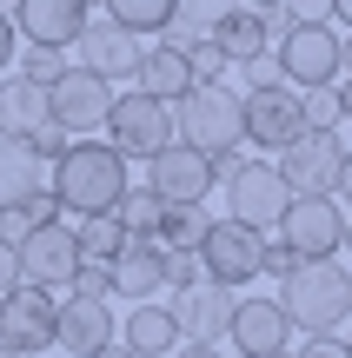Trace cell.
Masks as SVG:
<instances>
[{
    "label": "cell",
    "instance_id": "1",
    "mask_svg": "<svg viewBox=\"0 0 352 358\" xmlns=\"http://www.w3.org/2000/svg\"><path fill=\"white\" fill-rule=\"evenodd\" d=\"M173 133H180V146H193V153L213 159V173H233L239 166V146H246V100H239L226 80H213V87H193L180 106H173Z\"/></svg>",
    "mask_w": 352,
    "mask_h": 358
},
{
    "label": "cell",
    "instance_id": "2",
    "mask_svg": "<svg viewBox=\"0 0 352 358\" xmlns=\"http://www.w3.org/2000/svg\"><path fill=\"white\" fill-rule=\"evenodd\" d=\"M127 186H133V179H127V159H120L106 140H73L60 159H53V173H47V192L60 199V213H73V219L113 213V199Z\"/></svg>",
    "mask_w": 352,
    "mask_h": 358
},
{
    "label": "cell",
    "instance_id": "3",
    "mask_svg": "<svg viewBox=\"0 0 352 358\" xmlns=\"http://www.w3.org/2000/svg\"><path fill=\"white\" fill-rule=\"evenodd\" d=\"M279 312L306 338L339 332V325H352V272H339L332 259H306L300 272L279 279Z\"/></svg>",
    "mask_w": 352,
    "mask_h": 358
},
{
    "label": "cell",
    "instance_id": "4",
    "mask_svg": "<svg viewBox=\"0 0 352 358\" xmlns=\"http://www.w3.org/2000/svg\"><path fill=\"white\" fill-rule=\"evenodd\" d=\"M273 60H279V73H286V87H293V93L339 87V80H346L339 34H332L326 20H313V27H286V34L273 40Z\"/></svg>",
    "mask_w": 352,
    "mask_h": 358
},
{
    "label": "cell",
    "instance_id": "5",
    "mask_svg": "<svg viewBox=\"0 0 352 358\" xmlns=\"http://www.w3.org/2000/svg\"><path fill=\"white\" fill-rule=\"evenodd\" d=\"M180 140L173 133V106L153 100V93H113V113H106V146H113L120 159H153L167 153V146Z\"/></svg>",
    "mask_w": 352,
    "mask_h": 358
},
{
    "label": "cell",
    "instance_id": "6",
    "mask_svg": "<svg viewBox=\"0 0 352 358\" xmlns=\"http://www.w3.org/2000/svg\"><path fill=\"white\" fill-rule=\"evenodd\" d=\"M47 113H53V127H66V140H93L106 127V113H113V80L66 60V73L47 87Z\"/></svg>",
    "mask_w": 352,
    "mask_h": 358
},
{
    "label": "cell",
    "instance_id": "7",
    "mask_svg": "<svg viewBox=\"0 0 352 358\" xmlns=\"http://www.w3.org/2000/svg\"><path fill=\"white\" fill-rule=\"evenodd\" d=\"M286 206H293V186L279 179L273 159H239L226 173V219H239L253 232H273L286 219Z\"/></svg>",
    "mask_w": 352,
    "mask_h": 358
},
{
    "label": "cell",
    "instance_id": "8",
    "mask_svg": "<svg viewBox=\"0 0 352 358\" xmlns=\"http://www.w3.org/2000/svg\"><path fill=\"white\" fill-rule=\"evenodd\" d=\"M260 252H266V232L239 226V219H213L206 239H199V272L226 292H239V285L260 279Z\"/></svg>",
    "mask_w": 352,
    "mask_h": 358
},
{
    "label": "cell",
    "instance_id": "9",
    "mask_svg": "<svg viewBox=\"0 0 352 358\" xmlns=\"http://www.w3.org/2000/svg\"><path fill=\"white\" fill-rule=\"evenodd\" d=\"M273 166L293 186V199H332L339 192V166H346V140L339 133H300Z\"/></svg>",
    "mask_w": 352,
    "mask_h": 358
},
{
    "label": "cell",
    "instance_id": "10",
    "mask_svg": "<svg viewBox=\"0 0 352 358\" xmlns=\"http://www.w3.org/2000/svg\"><path fill=\"white\" fill-rule=\"evenodd\" d=\"M53 312H60V299L40 292V285H13V292H0V345H7L13 358L53 352Z\"/></svg>",
    "mask_w": 352,
    "mask_h": 358
},
{
    "label": "cell",
    "instance_id": "11",
    "mask_svg": "<svg viewBox=\"0 0 352 358\" xmlns=\"http://www.w3.org/2000/svg\"><path fill=\"white\" fill-rule=\"evenodd\" d=\"M13 252H20V285H40V292H66V279L80 272V239H73L66 219L34 226Z\"/></svg>",
    "mask_w": 352,
    "mask_h": 358
},
{
    "label": "cell",
    "instance_id": "12",
    "mask_svg": "<svg viewBox=\"0 0 352 358\" xmlns=\"http://www.w3.org/2000/svg\"><path fill=\"white\" fill-rule=\"evenodd\" d=\"M106 345H120V319H113V306H106V299H73V292H66L60 312H53V352H66V358H93V352H106Z\"/></svg>",
    "mask_w": 352,
    "mask_h": 358
},
{
    "label": "cell",
    "instance_id": "13",
    "mask_svg": "<svg viewBox=\"0 0 352 358\" xmlns=\"http://www.w3.org/2000/svg\"><path fill=\"white\" fill-rule=\"evenodd\" d=\"M279 239L300 259H339L346 252V213L339 199H293L286 219H279Z\"/></svg>",
    "mask_w": 352,
    "mask_h": 358
},
{
    "label": "cell",
    "instance_id": "14",
    "mask_svg": "<svg viewBox=\"0 0 352 358\" xmlns=\"http://www.w3.org/2000/svg\"><path fill=\"white\" fill-rule=\"evenodd\" d=\"M239 100H246V140L260 146V159H266V153L279 159V153H286V146L306 133V113H300V93H293V87L239 93Z\"/></svg>",
    "mask_w": 352,
    "mask_h": 358
},
{
    "label": "cell",
    "instance_id": "15",
    "mask_svg": "<svg viewBox=\"0 0 352 358\" xmlns=\"http://www.w3.org/2000/svg\"><path fill=\"white\" fill-rule=\"evenodd\" d=\"M213 179H220V173H213V159L193 153V146H180V140H173L167 153L146 159V186H153L167 206H199L213 192Z\"/></svg>",
    "mask_w": 352,
    "mask_h": 358
},
{
    "label": "cell",
    "instance_id": "16",
    "mask_svg": "<svg viewBox=\"0 0 352 358\" xmlns=\"http://www.w3.org/2000/svg\"><path fill=\"white\" fill-rule=\"evenodd\" d=\"M87 20L93 13L80 7V0H20L13 7V34L27 40V47H53V53H66L80 34H87Z\"/></svg>",
    "mask_w": 352,
    "mask_h": 358
},
{
    "label": "cell",
    "instance_id": "17",
    "mask_svg": "<svg viewBox=\"0 0 352 358\" xmlns=\"http://www.w3.org/2000/svg\"><path fill=\"white\" fill-rule=\"evenodd\" d=\"M106 272H113V299L146 306V299L167 292V245L160 239H127L113 259H106Z\"/></svg>",
    "mask_w": 352,
    "mask_h": 358
},
{
    "label": "cell",
    "instance_id": "18",
    "mask_svg": "<svg viewBox=\"0 0 352 358\" xmlns=\"http://www.w3.org/2000/svg\"><path fill=\"white\" fill-rule=\"evenodd\" d=\"M226 338H233L239 358H273V352L293 345V325H286V312H279V299H239Z\"/></svg>",
    "mask_w": 352,
    "mask_h": 358
},
{
    "label": "cell",
    "instance_id": "19",
    "mask_svg": "<svg viewBox=\"0 0 352 358\" xmlns=\"http://www.w3.org/2000/svg\"><path fill=\"white\" fill-rule=\"evenodd\" d=\"M233 306H239V292H226L213 279L186 285V292H167V312L180 319V338H220L233 325Z\"/></svg>",
    "mask_w": 352,
    "mask_h": 358
},
{
    "label": "cell",
    "instance_id": "20",
    "mask_svg": "<svg viewBox=\"0 0 352 358\" xmlns=\"http://www.w3.org/2000/svg\"><path fill=\"white\" fill-rule=\"evenodd\" d=\"M73 53H80V66H93L100 80H133V66H140V40H133L127 27H113L106 13L87 20V34L73 40Z\"/></svg>",
    "mask_w": 352,
    "mask_h": 358
},
{
    "label": "cell",
    "instance_id": "21",
    "mask_svg": "<svg viewBox=\"0 0 352 358\" xmlns=\"http://www.w3.org/2000/svg\"><path fill=\"white\" fill-rule=\"evenodd\" d=\"M206 40L220 47L226 66H246V60H260V53H273V34H266V13L260 7H226V13H213Z\"/></svg>",
    "mask_w": 352,
    "mask_h": 358
},
{
    "label": "cell",
    "instance_id": "22",
    "mask_svg": "<svg viewBox=\"0 0 352 358\" xmlns=\"http://www.w3.org/2000/svg\"><path fill=\"white\" fill-rule=\"evenodd\" d=\"M133 87H140V93H153V100H167V106H180L186 93L199 87V80H193V66H186V53H180V47H160V40H153V47H140Z\"/></svg>",
    "mask_w": 352,
    "mask_h": 358
},
{
    "label": "cell",
    "instance_id": "23",
    "mask_svg": "<svg viewBox=\"0 0 352 358\" xmlns=\"http://www.w3.org/2000/svg\"><path fill=\"white\" fill-rule=\"evenodd\" d=\"M120 345L133 358H173L180 352V319H173L160 299H146V306H133L127 319H120Z\"/></svg>",
    "mask_w": 352,
    "mask_h": 358
},
{
    "label": "cell",
    "instance_id": "24",
    "mask_svg": "<svg viewBox=\"0 0 352 358\" xmlns=\"http://www.w3.org/2000/svg\"><path fill=\"white\" fill-rule=\"evenodd\" d=\"M40 186H47V159H40L27 140L0 133V213H7V206H27Z\"/></svg>",
    "mask_w": 352,
    "mask_h": 358
},
{
    "label": "cell",
    "instance_id": "25",
    "mask_svg": "<svg viewBox=\"0 0 352 358\" xmlns=\"http://www.w3.org/2000/svg\"><path fill=\"white\" fill-rule=\"evenodd\" d=\"M47 87H34V80L7 73L0 80V133H13V140H34L40 127H47Z\"/></svg>",
    "mask_w": 352,
    "mask_h": 358
},
{
    "label": "cell",
    "instance_id": "26",
    "mask_svg": "<svg viewBox=\"0 0 352 358\" xmlns=\"http://www.w3.org/2000/svg\"><path fill=\"white\" fill-rule=\"evenodd\" d=\"M160 219H167V199H160L153 186H127V192L113 199V226L127 232V239H153Z\"/></svg>",
    "mask_w": 352,
    "mask_h": 358
},
{
    "label": "cell",
    "instance_id": "27",
    "mask_svg": "<svg viewBox=\"0 0 352 358\" xmlns=\"http://www.w3.org/2000/svg\"><path fill=\"white\" fill-rule=\"evenodd\" d=\"M100 13H106L113 27H127L133 40H140V34H153V40H160V27L180 13V0H106Z\"/></svg>",
    "mask_w": 352,
    "mask_h": 358
},
{
    "label": "cell",
    "instance_id": "28",
    "mask_svg": "<svg viewBox=\"0 0 352 358\" xmlns=\"http://www.w3.org/2000/svg\"><path fill=\"white\" fill-rule=\"evenodd\" d=\"M206 226H213V219L199 213V206H167V219H160V232H153V239L167 245V252H199Z\"/></svg>",
    "mask_w": 352,
    "mask_h": 358
},
{
    "label": "cell",
    "instance_id": "29",
    "mask_svg": "<svg viewBox=\"0 0 352 358\" xmlns=\"http://www.w3.org/2000/svg\"><path fill=\"white\" fill-rule=\"evenodd\" d=\"M73 239H80V259H93V266H106V259L127 245V232L113 226V213H100V219H80L73 226Z\"/></svg>",
    "mask_w": 352,
    "mask_h": 358
},
{
    "label": "cell",
    "instance_id": "30",
    "mask_svg": "<svg viewBox=\"0 0 352 358\" xmlns=\"http://www.w3.org/2000/svg\"><path fill=\"white\" fill-rule=\"evenodd\" d=\"M300 113H306V133H339V93L332 87L300 93Z\"/></svg>",
    "mask_w": 352,
    "mask_h": 358
},
{
    "label": "cell",
    "instance_id": "31",
    "mask_svg": "<svg viewBox=\"0 0 352 358\" xmlns=\"http://www.w3.org/2000/svg\"><path fill=\"white\" fill-rule=\"evenodd\" d=\"M13 60H20V80H34V87H53V80L66 73V60H60L53 47H20Z\"/></svg>",
    "mask_w": 352,
    "mask_h": 358
},
{
    "label": "cell",
    "instance_id": "32",
    "mask_svg": "<svg viewBox=\"0 0 352 358\" xmlns=\"http://www.w3.org/2000/svg\"><path fill=\"white\" fill-rule=\"evenodd\" d=\"M66 292H73V299H113V272L93 266V259H80V272L66 279Z\"/></svg>",
    "mask_w": 352,
    "mask_h": 358
},
{
    "label": "cell",
    "instance_id": "33",
    "mask_svg": "<svg viewBox=\"0 0 352 358\" xmlns=\"http://www.w3.org/2000/svg\"><path fill=\"white\" fill-rule=\"evenodd\" d=\"M193 40H206V20H193V13H186V7L173 13L167 27H160V47H180V53H186V47H193Z\"/></svg>",
    "mask_w": 352,
    "mask_h": 358
},
{
    "label": "cell",
    "instance_id": "34",
    "mask_svg": "<svg viewBox=\"0 0 352 358\" xmlns=\"http://www.w3.org/2000/svg\"><path fill=\"white\" fill-rule=\"evenodd\" d=\"M186 66H193L199 87H213V80L226 73V60H220V47H213V40H193V47H186Z\"/></svg>",
    "mask_w": 352,
    "mask_h": 358
},
{
    "label": "cell",
    "instance_id": "35",
    "mask_svg": "<svg viewBox=\"0 0 352 358\" xmlns=\"http://www.w3.org/2000/svg\"><path fill=\"white\" fill-rule=\"evenodd\" d=\"M206 272H199V252H167V292H186V285H199Z\"/></svg>",
    "mask_w": 352,
    "mask_h": 358
},
{
    "label": "cell",
    "instance_id": "36",
    "mask_svg": "<svg viewBox=\"0 0 352 358\" xmlns=\"http://www.w3.org/2000/svg\"><path fill=\"white\" fill-rule=\"evenodd\" d=\"M239 73H246V93L286 87V73H279V60H273V53H260V60H246V66H239Z\"/></svg>",
    "mask_w": 352,
    "mask_h": 358
},
{
    "label": "cell",
    "instance_id": "37",
    "mask_svg": "<svg viewBox=\"0 0 352 358\" xmlns=\"http://www.w3.org/2000/svg\"><path fill=\"white\" fill-rule=\"evenodd\" d=\"M300 266H306V259L293 252L286 239H266V252H260V272H273V279H286V272H300Z\"/></svg>",
    "mask_w": 352,
    "mask_h": 358
},
{
    "label": "cell",
    "instance_id": "38",
    "mask_svg": "<svg viewBox=\"0 0 352 358\" xmlns=\"http://www.w3.org/2000/svg\"><path fill=\"white\" fill-rule=\"evenodd\" d=\"M27 146H34V153L47 159V166H53V159H60V153H66V146H73V140H66V127H53V120H47V127H40V133H34V140H27Z\"/></svg>",
    "mask_w": 352,
    "mask_h": 358
},
{
    "label": "cell",
    "instance_id": "39",
    "mask_svg": "<svg viewBox=\"0 0 352 358\" xmlns=\"http://www.w3.org/2000/svg\"><path fill=\"white\" fill-rule=\"evenodd\" d=\"M293 27H313V20H332V0H279Z\"/></svg>",
    "mask_w": 352,
    "mask_h": 358
},
{
    "label": "cell",
    "instance_id": "40",
    "mask_svg": "<svg viewBox=\"0 0 352 358\" xmlns=\"http://www.w3.org/2000/svg\"><path fill=\"white\" fill-rule=\"evenodd\" d=\"M20 213H27V226H53V219H66V213H60V199H53V192H47V186H40V192H34V199H27V206H20Z\"/></svg>",
    "mask_w": 352,
    "mask_h": 358
},
{
    "label": "cell",
    "instance_id": "41",
    "mask_svg": "<svg viewBox=\"0 0 352 358\" xmlns=\"http://www.w3.org/2000/svg\"><path fill=\"white\" fill-rule=\"evenodd\" d=\"M293 358H352V352H346V338H339V332H319V338H306Z\"/></svg>",
    "mask_w": 352,
    "mask_h": 358
},
{
    "label": "cell",
    "instance_id": "42",
    "mask_svg": "<svg viewBox=\"0 0 352 358\" xmlns=\"http://www.w3.org/2000/svg\"><path fill=\"white\" fill-rule=\"evenodd\" d=\"M13 285H20V252L0 239V292H13Z\"/></svg>",
    "mask_w": 352,
    "mask_h": 358
},
{
    "label": "cell",
    "instance_id": "43",
    "mask_svg": "<svg viewBox=\"0 0 352 358\" xmlns=\"http://www.w3.org/2000/svg\"><path fill=\"white\" fill-rule=\"evenodd\" d=\"M13 53H20V34H13V13H0V73L13 66Z\"/></svg>",
    "mask_w": 352,
    "mask_h": 358
},
{
    "label": "cell",
    "instance_id": "44",
    "mask_svg": "<svg viewBox=\"0 0 352 358\" xmlns=\"http://www.w3.org/2000/svg\"><path fill=\"white\" fill-rule=\"evenodd\" d=\"M173 358H226V352L213 345V338H180V352H173Z\"/></svg>",
    "mask_w": 352,
    "mask_h": 358
},
{
    "label": "cell",
    "instance_id": "45",
    "mask_svg": "<svg viewBox=\"0 0 352 358\" xmlns=\"http://www.w3.org/2000/svg\"><path fill=\"white\" fill-rule=\"evenodd\" d=\"M332 93H339V120H352V73H346V80H339Z\"/></svg>",
    "mask_w": 352,
    "mask_h": 358
},
{
    "label": "cell",
    "instance_id": "46",
    "mask_svg": "<svg viewBox=\"0 0 352 358\" xmlns=\"http://www.w3.org/2000/svg\"><path fill=\"white\" fill-rule=\"evenodd\" d=\"M339 199L352 206V146H346V166H339Z\"/></svg>",
    "mask_w": 352,
    "mask_h": 358
},
{
    "label": "cell",
    "instance_id": "47",
    "mask_svg": "<svg viewBox=\"0 0 352 358\" xmlns=\"http://www.w3.org/2000/svg\"><path fill=\"white\" fill-rule=\"evenodd\" d=\"M339 53H346V73H352V27H346V34H339Z\"/></svg>",
    "mask_w": 352,
    "mask_h": 358
},
{
    "label": "cell",
    "instance_id": "48",
    "mask_svg": "<svg viewBox=\"0 0 352 358\" xmlns=\"http://www.w3.org/2000/svg\"><path fill=\"white\" fill-rule=\"evenodd\" d=\"M332 13H339V20L352 27V0H332Z\"/></svg>",
    "mask_w": 352,
    "mask_h": 358
},
{
    "label": "cell",
    "instance_id": "49",
    "mask_svg": "<svg viewBox=\"0 0 352 358\" xmlns=\"http://www.w3.org/2000/svg\"><path fill=\"white\" fill-rule=\"evenodd\" d=\"M93 358H133V352L127 345H106V352H93Z\"/></svg>",
    "mask_w": 352,
    "mask_h": 358
},
{
    "label": "cell",
    "instance_id": "50",
    "mask_svg": "<svg viewBox=\"0 0 352 358\" xmlns=\"http://www.w3.org/2000/svg\"><path fill=\"white\" fill-rule=\"evenodd\" d=\"M80 7H87V13H100V7H106V0H80Z\"/></svg>",
    "mask_w": 352,
    "mask_h": 358
},
{
    "label": "cell",
    "instance_id": "51",
    "mask_svg": "<svg viewBox=\"0 0 352 358\" xmlns=\"http://www.w3.org/2000/svg\"><path fill=\"white\" fill-rule=\"evenodd\" d=\"M346 252H352V213H346Z\"/></svg>",
    "mask_w": 352,
    "mask_h": 358
},
{
    "label": "cell",
    "instance_id": "52",
    "mask_svg": "<svg viewBox=\"0 0 352 358\" xmlns=\"http://www.w3.org/2000/svg\"><path fill=\"white\" fill-rule=\"evenodd\" d=\"M246 7H279V0H246Z\"/></svg>",
    "mask_w": 352,
    "mask_h": 358
},
{
    "label": "cell",
    "instance_id": "53",
    "mask_svg": "<svg viewBox=\"0 0 352 358\" xmlns=\"http://www.w3.org/2000/svg\"><path fill=\"white\" fill-rule=\"evenodd\" d=\"M13 7H20V0H0V13H13Z\"/></svg>",
    "mask_w": 352,
    "mask_h": 358
},
{
    "label": "cell",
    "instance_id": "54",
    "mask_svg": "<svg viewBox=\"0 0 352 358\" xmlns=\"http://www.w3.org/2000/svg\"><path fill=\"white\" fill-rule=\"evenodd\" d=\"M339 338H346V352H352V332H339Z\"/></svg>",
    "mask_w": 352,
    "mask_h": 358
},
{
    "label": "cell",
    "instance_id": "55",
    "mask_svg": "<svg viewBox=\"0 0 352 358\" xmlns=\"http://www.w3.org/2000/svg\"><path fill=\"white\" fill-rule=\"evenodd\" d=\"M0 358H13V352H7V345H0Z\"/></svg>",
    "mask_w": 352,
    "mask_h": 358
}]
</instances>
